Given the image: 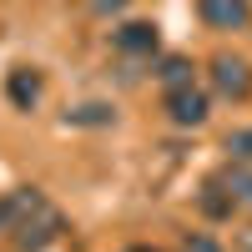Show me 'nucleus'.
Wrapping results in <instances>:
<instances>
[{
    "instance_id": "nucleus-8",
    "label": "nucleus",
    "mask_w": 252,
    "mask_h": 252,
    "mask_svg": "<svg viewBox=\"0 0 252 252\" xmlns=\"http://www.w3.org/2000/svg\"><path fill=\"white\" fill-rule=\"evenodd\" d=\"M192 61H187V56H166L161 61V66H157V81H161V86L166 91H177V86H192Z\"/></svg>"
},
{
    "instance_id": "nucleus-13",
    "label": "nucleus",
    "mask_w": 252,
    "mask_h": 252,
    "mask_svg": "<svg viewBox=\"0 0 252 252\" xmlns=\"http://www.w3.org/2000/svg\"><path fill=\"white\" fill-rule=\"evenodd\" d=\"M91 10L96 15H116V10H126V0H91Z\"/></svg>"
},
{
    "instance_id": "nucleus-14",
    "label": "nucleus",
    "mask_w": 252,
    "mask_h": 252,
    "mask_svg": "<svg viewBox=\"0 0 252 252\" xmlns=\"http://www.w3.org/2000/svg\"><path fill=\"white\" fill-rule=\"evenodd\" d=\"M237 252H252V227H242V232H237Z\"/></svg>"
},
{
    "instance_id": "nucleus-3",
    "label": "nucleus",
    "mask_w": 252,
    "mask_h": 252,
    "mask_svg": "<svg viewBox=\"0 0 252 252\" xmlns=\"http://www.w3.org/2000/svg\"><path fill=\"white\" fill-rule=\"evenodd\" d=\"M197 15L207 31H242L252 20V5L247 0H197Z\"/></svg>"
},
{
    "instance_id": "nucleus-4",
    "label": "nucleus",
    "mask_w": 252,
    "mask_h": 252,
    "mask_svg": "<svg viewBox=\"0 0 252 252\" xmlns=\"http://www.w3.org/2000/svg\"><path fill=\"white\" fill-rule=\"evenodd\" d=\"M111 46H116L121 56H157L161 35H157L152 20H126V26H116V31H111Z\"/></svg>"
},
{
    "instance_id": "nucleus-2",
    "label": "nucleus",
    "mask_w": 252,
    "mask_h": 252,
    "mask_svg": "<svg viewBox=\"0 0 252 252\" xmlns=\"http://www.w3.org/2000/svg\"><path fill=\"white\" fill-rule=\"evenodd\" d=\"M212 86L227 96V101H247L252 96V66L242 56H212Z\"/></svg>"
},
{
    "instance_id": "nucleus-10",
    "label": "nucleus",
    "mask_w": 252,
    "mask_h": 252,
    "mask_svg": "<svg viewBox=\"0 0 252 252\" xmlns=\"http://www.w3.org/2000/svg\"><path fill=\"white\" fill-rule=\"evenodd\" d=\"M182 252H227V247L212 242L207 232H182Z\"/></svg>"
},
{
    "instance_id": "nucleus-9",
    "label": "nucleus",
    "mask_w": 252,
    "mask_h": 252,
    "mask_svg": "<svg viewBox=\"0 0 252 252\" xmlns=\"http://www.w3.org/2000/svg\"><path fill=\"white\" fill-rule=\"evenodd\" d=\"M227 157L232 161H252V126H242V131L227 136Z\"/></svg>"
},
{
    "instance_id": "nucleus-15",
    "label": "nucleus",
    "mask_w": 252,
    "mask_h": 252,
    "mask_svg": "<svg viewBox=\"0 0 252 252\" xmlns=\"http://www.w3.org/2000/svg\"><path fill=\"white\" fill-rule=\"evenodd\" d=\"M121 252H161V247H152V242H131V247H121Z\"/></svg>"
},
{
    "instance_id": "nucleus-7",
    "label": "nucleus",
    "mask_w": 252,
    "mask_h": 252,
    "mask_svg": "<svg viewBox=\"0 0 252 252\" xmlns=\"http://www.w3.org/2000/svg\"><path fill=\"white\" fill-rule=\"evenodd\" d=\"M217 182L232 192L237 207H252V166H247V161H227L222 172H217Z\"/></svg>"
},
{
    "instance_id": "nucleus-1",
    "label": "nucleus",
    "mask_w": 252,
    "mask_h": 252,
    "mask_svg": "<svg viewBox=\"0 0 252 252\" xmlns=\"http://www.w3.org/2000/svg\"><path fill=\"white\" fill-rule=\"evenodd\" d=\"M61 232H66V217H61L56 207H40L31 222L15 227V247H20V252H40V247L61 242Z\"/></svg>"
},
{
    "instance_id": "nucleus-6",
    "label": "nucleus",
    "mask_w": 252,
    "mask_h": 252,
    "mask_svg": "<svg viewBox=\"0 0 252 252\" xmlns=\"http://www.w3.org/2000/svg\"><path fill=\"white\" fill-rule=\"evenodd\" d=\"M5 96H10V106L31 111L35 101H40V76H35L31 66H15V71L5 76Z\"/></svg>"
},
{
    "instance_id": "nucleus-5",
    "label": "nucleus",
    "mask_w": 252,
    "mask_h": 252,
    "mask_svg": "<svg viewBox=\"0 0 252 252\" xmlns=\"http://www.w3.org/2000/svg\"><path fill=\"white\" fill-rule=\"evenodd\" d=\"M166 116H172L177 126H202V121H207V96H202L197 86L166 91Z\"/></svg>"
},
{
    "instance_id": "nucleus-11",
    "label": "nucleus",
    "mask_w": 252,
    "mask_h": 252,
    "mask_svg": "<svg viewBox=\"0 0 252 252\" xmlns=\"http://www.w3.org/2000/svg\"><path fill=\"white\" fill-rule=\"evenodd\" d=\"M66 121H76V126H101V121H111V111H106V106H81V111H71Z\"/></svg>"
},
{
    "instance_id": "nucleus-12",
    "label": "nucleus",
    "mask_w": 252,
    "mask_h": 252,
    "mask_svg": "<svg viewBox=\"0 0 252 252\" xmlns=\"http://www.w3.org/2000/svg\"><path fill=\"white\" fill-rule=\"evenodd\" d=\"M0 232H15V207H10V197H0Z\"/></svg>"
}]
</instances>
